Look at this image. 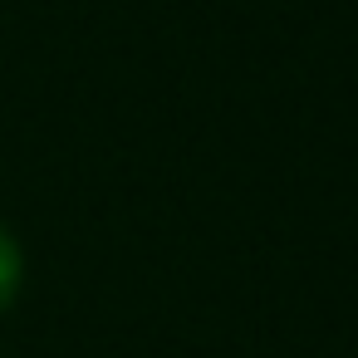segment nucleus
I'll return each instance as SVG.
<instances>
[{
  "instance_id": "f257e3e1",
  "label": "nucleus",
  "mask_w": 358,
  "mask_h": 358,
  "mask_svg": "<svg viewBox=\"0 0 358 358\" xmlns=\"http://www.w3.org/2000/svg\"><path fill=\"white\" fill-rule=\"evenodd\" d=\"M20 285H25V250H20V241L6 226H0V314L15 304Z\"/></svg>"
}]
</instances>
